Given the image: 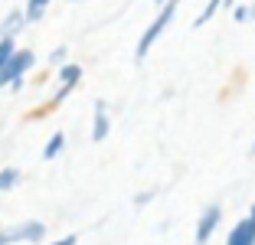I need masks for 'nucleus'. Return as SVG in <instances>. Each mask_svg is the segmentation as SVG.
I'll list each match as a JSON object with an SVG mask.
<instances>
[{
	"label": "nucleus",
	"instance_id": "16",
	"mask_svg": "<svg viewBox=\"0 0 255 245\" xmlns=\"http://www.w3.org/2000/svg\"><path fill=\"white\" fill-rule=\"evenodd\" d=\"M75 242H79V239H75V236H62L59 242H53V245H75Z\"/></svg>",
	"mask_w": 255,
	"mask_h": 245
},
{
	"label": "nucleus",
	"instance_id": "10",
	"mask_svg": "<svg viewBox=\"0 0 255 245\" xmlns=\"http://www.w3.org/2000/svg\"><path fill=\"white\" fill-rule=\"evenodd\" d=\"M46 7H49V0H26V20L36 23L46 13Z\"/></svg>",
	"mask_w": 255,
	"mask_h": 245
},
{
	"label": "nucleus",
	"instance_id": "3",
	"mask_svg": "<svg viewBox=\"0 0 255 245\" xmlns=\"http://www.w3.org/2000/svg\"><path fill=\"white\" fill-rule=\"evenodd\" d=\"M46 236L43 223H23L16 229H3L0 232V245H16V242H39Z\"/></svg>",
	"mask_w": 255,
	"mask_h": 245
},
{
	"label": "nucleus",
	"instance_id": "14",
	"mask_svg": "<svg viewBox=\"0 0 255 245\" xmlns=\"http://www.w3.org/2000/svg\"><path fill=\"white\" fill-rule=\"evenodd\" d=\"M66 52H69L66 46H56V49L49 52V62H53V66H59V69H62V66H66Z\"/></svg>",
	"mask_w": 255,
	"mask_h": 245
},
{
	"label": "nucleus",
	"instance_id": "2",
	"mask_svg": "<svg viewBox=\"0 0 255 245\" xmlns=\"http://www.w3.org/2000/svg\"><path fill=\"white\" fill-rule=\"evenodd\" d=\"M33 62H36L33 49H16L13 59L0 69V89H3V85H13V89H20V85H23V75L33 69Z\"/></svg>",
	"mask_w": 255,
	"mask_h": 245
},
{
	"label": "nucleus",
	"instance_id": "7",
	"mask_svg": "<svg viewBox=\"0 0 255 245\" xmlns=\"http://www.w3.org/2000/svg\"><path fill=\"white\" fill-rule=\"evenodd\" d=\"M26 10H10L3 20H0V39H16V33L26 26Z\"/></svg>",
	"mask_w": 255,
	"mask_h": 245
},
{
	"label": "nucleus",
	"instance_id": "1",
	"mask_svg": "<svg viewBox=\"0 0 255 245\" xmlns=\"http://www.w3.org/2000/svg\"><path fill=\"white\" fill-rule=\"evenodd\" d=\"M177 7H180V0H167L164 7H160V13L154 16V20H150V26L144 30V36L137 39V49H134V59H137V62H141L144 56H147L150 46H154V43L160 39V33H164L167 26H170V20L177 16Z\"/></svg>",
	"mask_w": 255,
	"mask_h": 245
},
{
	"label": "nucleus",
	"instance_id": "5",
	"mask_svg": "<svg viewBox=\"0 0 255 245\" xmlns=\"http://www.w3.org/2000/svg\"><path fill=\"white\" fill-rule=\"evenodd\" d=\"M226 245H255V219H239L226 236Z\"/></svg>",
	"mask_w": 255,
	"mask_h": 245
},
{
	"label": "nucleus",
	"instance_id": "12",
	"mask_svg": "<svg viewBox=\"0 0 255 245\" xmlns=\"http://www.w3.org/2000/svg\"><path fill=\"white\" fill-rule=\"evenodd\" d=\"M16 180H20V170H13V167H7V170H0V193L3 190H13Z\"/></svg>",
	"mask_w": 255,
	"mask_h": 245
},
{
	"label": "nucleus",
	"instance_id": "9",
	"mask_svg": "<svg viewBox=\"0 0 255 245\" xmlns=\"http://www.w3.org/2000/svg\"><path fill=\"white\" fill-rule=\"evenodd\" d=\"M62 147H66V134H62V131H56L53 137L46 141V147H43V157H46V160H56V157L62 154Z\"/></svg>",
	"mask_w": 255,
	"mask_h": 245
},
{
	"label": "nucleus",
	"instance_id": "15",
	"mask_svg": "<svg viewBox=\"0 0 255 245\" xmlns=\"http://www.w3.org/2000/svg\"><path fill=\"white\" fill-rule=\"evenodd\" d=\"M236 23H246V20H252L255 16V7H236Z\"/></svg>",
	"mask_w": 255,
	"mask_h": 245
},
{
	"label": "nucleus",
	"instance_id": "8",
	"mask_svg": "<svg viewBox=\"0 0 255 245\" xmlns=\"http://www.w3.org/2000/svg\"><path fill=\"white\" fill-rule=\"evenodd\" d=\"M108 131H112V121H108L105 102H95V124H92V137H95V141H105Z\"/></svg>",
	"mask_w": 255,
	"mask_h": 245
},
{
	"label": "nucleus",
	"instance_id": "13",
	"mask_svg": "<svg viewBox=\"0 0 255 245\" xmlns=\"http://www.w3.org/2000/svg\"><path fill=\"white\" fill-rule=\"evenodd\" d=\"M13 52H16V43H13V39H0V69L13 59Z\"/></svg>",
	"mask_w": 255,
	"mask_h": 245
},
{
	"label": "nucleus",
	"instance_id": "4",
	"mask_svg": "<svg viewBox=\"0 0 255 245\" xmlns=\"http://www.w3.org/2000/svg\"><path fill=\"white\" fill-rule=\"evenodd\" d=\"M219 223H223V206L219 203H210V206L203 209L200 223H196V245H206L213 239V232L219 229Z\"/></svg>",
	"mask_w": 255,
	"mask_h": 245
},
{
	"label": "nucleus",
	"instance_id": "18",
	"mask_svg": "<svg viewBox=\"0 0 255 245\" xmlns=\"http://www.w3.org/2000/svg\"><path fill=\"white\" fill-rule=\"evenodd\" d=\"M154 3H157V7H164V3H167V0H154Z\"/></svg>",
	"mask_w": 255,
	"mask_h": 245
},
{
	"label": "nucleus",
	"instance_id": "17",
	"mask_svg": "<svg viewBox=\"0 0 255 245\" xmlns=\"http://www.w3.org/2000/svg\"><path fill=\"white\" fill-rule=\"evenodd\" d=\"M249 219H255V206H252V209H249Z\"/></svg>",
	"mask_w": 255,
	"mask_h": 245
},
{
	"label": "nucleus",
	"instance_id": "6",
	"mask_svg": "<svg viewBox=\"0 0 255 245\" xmlns=\"http://www.w3.org/2000/svg\"><path fill=\"white\" fill-rule=\"evenodd\" d=\"M79 79H82V69H79V66H72V62H66V66L59 69V82H62V85H59V92H56V98H53V102L59 105L62 98H66L69 92H72L75 85H79Z\"/></svg>",
	"mask_w": 255,
	"mask_h": 245
},
{
	"label": "nucleus",
	"instance_id": "11",
	"mask_svg": "<svg viewBox=\"0 0 255 245\" xmlns=\"http://www.w3.org/2000/svg\"><path fill=\"white\" fill-rule=\"evenodd\" d=\"M223 3H226V0H210V3H206V7H203V13L196 16V23H193V26H203V23H210L213 16H216V10L223 7Z\"/></svg>",
	"mask_w": 255,
	"mask_h": 245
},
{
	"label": "nucleus",
	"instance_id": "19",
	"mask_svg": "<svg viewBox=\"0 0 255 245\" xmlns=\"http://www.w3.org/2000/svg\"><path fill=\"white\" fill-rule=\"evenodd\" d=\"M252 154H255V144H252Z\"/></svg>",
	"mask_w": 255,
	"mask_h": 245
}]
</instances>
